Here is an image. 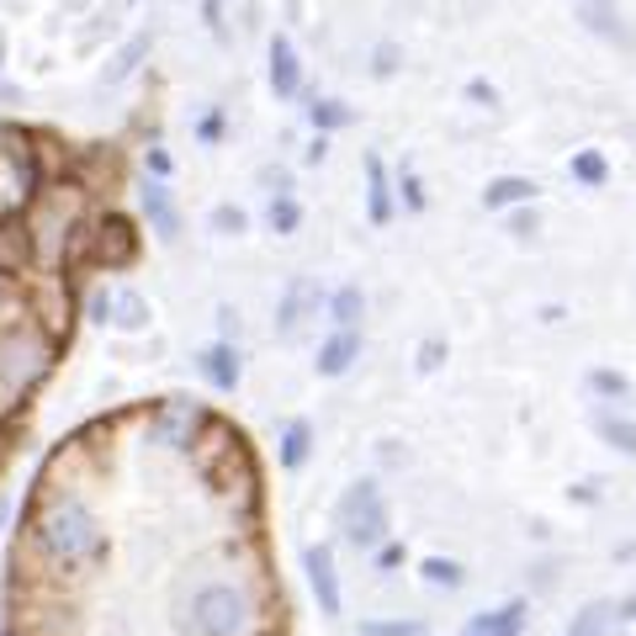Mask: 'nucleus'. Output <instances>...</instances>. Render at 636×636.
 <instances>
[{"instance_id": "obj_6", "label": "nucleus", "mask_w": 636, "mask_h": 636, "mask_svg": "<svg viewBox=\"0 0 636 636\" xmlns=\"http://www.w3.org/2000/svg\"><path fill=\"white\" fill-rule=\"evenodd\" d=\"M133 255H139V234L123 213H106L101 223H91V245H85L91 266H133Z\"/></svg>"}, {"instance_id": "obj_2", "label": "nucleus", "mask_w": 636, "mask_h": 636, "mask_svg": "<svg viewBox=\"0 0 636 636\" xmlns=\"http://www.w3.org/2000/svg\"><path fill=\"white\" fill-rule=\"evenodd\" d=\"M38 546L49 552L53 563H85L101 552V531L96 514L85 510L74 493H59L38 510Z\"/></svg>"}, {"instance_id": "obj_19", "label": "nucleus", "mask_w": 636, "mask_h": 636, "mask_svg": "<svg viewBox=\"0 0 636 636\" xmlns=\"http://www.w3.org/2000/svg\"><path fill=\"white\" fill-rule=\"evenodd\" d=\"M196 419H202V414H196L192 403H175L160 430H165V441H171V445H186V441H192V430H196Z\"/></svg>"}, {"instance_id": "obj_22", "label": "nucleus", "mask_w": 636, "mask_h": 636, "mask_svg": "<svg viewBox=\"0 0 636 636\" xmlns=\"http://www.w3.org/2000/svg\"><path fill=\"white\" fill-rule=\"evenodd\" d=\"M573 181H584V186H605V181H611V165H605V154H594V148L573 154Z\"/></svg>"}, {"instance_id": "obj_36", "label": "nucleus", "mask_w": 636, "mask_h": 636, "mask_svg": "<svg viewBox=\"0 0 636 636\" xmlns=\"http://www.w3.org/2000/svg\"><path fill=\"white\" fill-rule=\"evenodd\" d=\"M441 356H445V345H441V340H424V350H419V367L435 371V367H441Z\"/></svg>"}, {"instance_id": "obj_11", "label": "nucleus", "mask_w": 636, "mask_h": 636, "mask_svg": "<svg viewBox=\"0 0 636 636\" xmlns=\"http://www.w3.org/2000/svg\"><path fill=\"white\" fill-rule=\"evenodd\" d=\"M297 85H302V64H297V49L287 38H270V91L287 101L297 96Z\"/></svg>"}, {"instance_id": "obj_38", "label": "nucleus", "mask_w": 636, "mask_h": 636, "mask_svg": "<svg viewBox=\"0 0 636 636\" xmlns=\"http://www.w3.org/2000/svg\"><path fill=\"white\" fill-rule=\"evenodd\" d=\"M392 70H398V49L382 43V49H377V74H392Z\"/></svg>"}, {"instance_id": "obj_31", "label": "nucleus", "mask_w": 636, "mask_h": 636, "mask_svg": "<svg viewBox=\"0 0 636 636\" xmlns=\"http://www.w3.org/2000/svg\"><path fill=\"white\" fill-rule=\"evenodd\" d=\"M245 213H239V207H213V228H218V234H245Z\"/></svg>"}, {"instance_id": "obj_39", "label": "nucleus", "mask_w": 636, "mask_h": 636, "mask_svg": "<svg viewBox=\"0 0 636 636\" xmlns=\"http://www.w3.org/2000/svg\"><path fill=\"white\" fill-rule=\"evenodd\" d=\"M0 59H6V53H0Z\"/></svg>"}, {"instance_id": "obj_24", "label": "nucleus", "mask_w": 636, "mask_h": 636, "mask_svg": "<svg viewBox=\"0 0 636 636\" xmlns=\"http://www.w3.org/2000/svg\"><path fill=\"white\" fill-rule=\"evenodd\" d=\"M144 53H148V32H144V38H133V43H127V49L117 53V59H112V70H106V85L127 80V74L139 70V59H144Z\"/></svg>"}, {"instance_id": "obj_9", "label": "nucleus", "mask_w": 636, "mask_h": 636, "mask_svg": "<svg viewBox=\"0 0 636 636\" xmlns=\"http://www.w3.org/2000/svg\"><path fill=\"white\" fill-rule=\"evenodd\" d=\"M302 567H308V584H314V594H318V611H324V615H340V578H335V552H329V546H308Z\"/></svg>"}, {"instance_id": "obj_30", "label": "nucleus", "mask_w": 636, "mask_h": 636, "mask_svg": "<svg viewBox=\"0 0 636 636\" xmlns=\"http://www.w3.org/2000/svg\"><path fill=\"white\" fill-rule=\"evenodd\" d=\"M588 388L605 392V398H626V392H632V382H626L620 371H594V377H588Z\"/></svg>"}, {"instance_id": "obj_8", "label": "nucleus", "mask_w": 636, "mask_h": 636, "mask_svg": "<svg viewBox=\"0 0 636 636\" xmlns=\"http://www.w3.org/2000/svg\"><path fill=\"white\" fill-rule=\"evenodd\" d=\"M144 218H148V228L165 239V245H175L181 239V207H175V196H171V186L165 181H148L144 192Z\"/></svg>"}, {"instance_id": "obj_7", "label": "nucleus", "mask_w": 636, "mask_h": 636, "mask_svg": "<svg viewBox=\"0 0 636 636\" xmlns=\"http://www.w3.org/2000/svg\"><path fill=\"white\" fill-rule=\"evenodd\" d=\"M32 260H38V239H32L27 218L22 213L0 218V281H6V276H27Z\"/></svg>"}, {"instance_id": "obj_23", "label": "nucleus", "mask_w": 636, "mask_h": 636, "mask_svg": "<svg viewBox=\"0 0 636 636\" xmlns=\"http://www.w3.org/2000/svg\"><path fill=\"white\" fill-rule=\"evenodd\" d=\"M361 308H367V302H361V287H340V293H335V302H329V314H335V324H340V329H356Z\"/></svg>"}, {"instance_id": "obj_4", "label": "nucleus", "mask_w": 636, "mask_h": 636, "mask_svg": "<svg viewBox=\"0 0 636 636\" xmlns=\"http://www.w3.org/2000/svg\"><path fill=\"white\" fill-rule=\"evenodd\" d=\"M255 611L234 584H213L192 599V632L196 636H249Z\"/></svg>"}, {"instance_id": "obj_32", "label": "nucleus", "mask_w": 636, "mask_h": 636, "mask_svg": "<svg viewBox=\"0 0 636 636\" xmlns=\"http://www.w3.org/2000/svg\"><path fill=\"white\" fill-rule=\"evenodd\" d=\"M398 192H403V207H424V186H419V175L409 171V165H403V175H398Z\"/></svg>"}, {"instance_id": "obj_18", "label": "nucleus", "mask_w": 636, "mask_h": 636, "mask_svg": "<svg viewBox=\"0 0 636 636\" xmlns=\"http://www.w3.org/2000/svg\"><path fill=\"white\" fill-rule=\"evenodd\" d=\"M584 22L594 27L599 38H615V43H626V49H632V32H626V27L615 22V11L605 6V0H588V6H584Z\"/></svg>"}, {"instance_id": "obj_37", "label": "nucleus", "mask_w": 636, "mask_h": 636, "mask_svg": "<svg viewBox=\"0 0 636 636\" xmlns=\"http://www.w3.org/2000/svg\"><path fill=\"white\" fill-rule=\"evenodd\" d=\"M510 234L531 239V234H536V213H514V218H510Z\"/></svg>"}, {"instance_id": "obj_20", "label": "nucleus", "mask_w": 636, "mask_h": 636, "mask_svg": "<svg viewBox=\"0 0 636 636\" xmlns=\"http://www.w3.org/2000/svg\"><path fill=\"white\" fill-rule=\"evenodd\" d=\"M594 424H599V435H605L611 445H620L626 457H636V424H632V419H620V414H599Z\"/></svg>"}, {"instance_id": "obj_5", "label": "nucleus", "mask_w": 636, "mask_h": 636, "mask_svg": "<svg viewBox=\"0 0 636 636\" xmlns=\"http://www.w3.org/2000/svg\"><path fill=\"white\" fill-rule=\"evenodd\" d=\"M340 531L356 546H382V536H388V504H382L377 483H356L340 499Z\"/></svg>"}, {"instance_id": "obj_34", "label": "nucleus", "mask_w": 636, "mask_h": 636, "mask_svg": "<svg viewBox=\"0 0 636 636\" xmlns=\"http://www.w3.org/2000/svg\"><path fill=\"white\" fill-rule=\"evenodd\" d=\"M466 101H478V106H493V101H499V91H493L489 80H472V85H466Z\"/></svg>"}, {"instance_id": "obj_10", "label": "nucleus", "mask_w": 636, "mask_h": 636, "mask_svg": "<svg viewBox=\"0 0 636 636\" xmlns=\"http://www.w3.org/2000/svg\"><path fill=\"white\" fill-rule=\"evenodd\" d=\"M356 356H361V335L356 329H335L329 340L318 345V377H345Z\"/></svg>"}, {"instance_id": "obj_3", "label": "nucleus", "mask_w": 636, "mask_h": 636, "mask_svg": "<svg viewBox=\"0 0 636 636\" xmlns=\"http://www.w3.org/2000/svg\"><path fill=\"white\" fill-rule=\"evenodd\" d=\"M74 213H80V186H43V192L32 196V207H27L22 218H27V228H32L38 245H49L53 255H64L70 234L80 228Z\"/></svg>"}, {"instance_id": "obj_28", "label": "nucleus", "mask_w": 636, "mask_h": 636, "mask_svg": "<svg viewBox=\"0 0 636 636\" xmlns=\"http://www.w3.org/2000/svg\"><path fill=\"white\" fill-rule=\"evenodd\" d=\"M367 636H424V620H367Z\"/></svg>"}, {"instance_id": "obj_12", "label": "nucleus", "mask_w": 636, "mask_h": 636, "mask_svg": "<svg viewBox=\"0 0 636 636\" xmlns=\"http://www.w3.org/2000/svg\"><path fill=\"white\" fill-rule=\"evenodd\" d=\"M202 377H207L218 392H234L239 388V350H234L228 340L207 345V350H202Z\"/></svg>"}, {"instance_id": "obj_13", "label": "nucleus", "mask_w": 636, "mask_h": 636, "mask_svg": "<svg viewBox=\"0 0 636 636\" xmlns=\"http://www.w3.org/2000/svg\"><path fill=\"white\" fill-rule=\"evenodd\" d=\"M536 181L531 175H499V181H489V192H483V207L489 213H499V207H520V202H536Z\"/></svg>"}, {"instance_id": "obj_33", "label": "nucleus", "mask_w": 636, "mask_h": 636, "mask_svg": "<svg viewBox=\"0 0 636 636\" xmlns=\"http://www.w3.org/2000/svg\"><path fill=\"white\" fill-rule=\"evenodd\" d=\"M196 133H202V144H218V139H223V112H207Z\"/></svg>"}, {"instance_id": "obj_21", "label": "nucleus", "mask_w": 636, "mask_h": 636, "mask_svg": "<svg viewBox=\"0 0 636 636\" xmlns=\"http://www.w3.org/2000/svg\"><path fill=\"white\" fill-rule=\"evenodd\" d=\"M308 441H314V430H308L302 419H293V424H287V435H281V462L302 466V462H308Z\"/></svg>"}, {"instance_id": "obj_14", "label": "nucleus", "mask_w": 636, "mask_h": 636, "mask_svg": "<svg viewBox=\"0 0 636 636\" xmlns=\"http://www.w3.org/2000/svg\"><path fill=\"white\" fill-rule=\"evenodd\" d=\"M367 218L382 228L392 223V186H388V171H382V160L367 154Z\"/></svg>"}, {"instance_id": "obj_26", "label": "nucleus", "mask_w": 636, "mask_h": 636, "mask_svg": "<svg viewBox=\"0 0 636 636\" xmlns=\"http://www.w3.org/2000/svg\"><path fill=\"white\" fill-rule=\"evenodd\" d=\"M605 626H611V605H588V611L567 626V636H605Z\"/></svg>"}, {"instance_id": "obj_16", "label": "nucleus", "mask_w": 636, "mask_h": 636, "mask_svg": "<svg viewBox=\"0 0 636 636\" xmlns=\"http://www.w3.org/2000/svg\"><path fill=\"white\" fill-rule=\"evenodd\" d=\"M308 123L318 127V139H324V133H335V127H350L356 123V112H350V106H345V101H318L314 96V106H308Z\"/></svg>"}, {"instance_id": "obj_15", "label": "nucleus", "mask_w": 636, "mask_h": 636, "mask_svg": "<svg viewBox=\"0 0 636 636\" xmlns=\"http://www.w3.org/2000/svg\"><path fill=\"white\" fill-rule=\"evenodd\" d=\"M520 626H525V605H520V599H510L504 611L478 615V620H472L462 636H520Z\"/></svg>"}, {"instance_id": "obj_1", "label": "nucleus", "mask_w": 636, "mask_h": 636, "mask_svg": "<svg viewBox=\"0 0 636 636\" xmlns=\"http://www.w3.org/2000/svg\"><path fill=\"white\" fill-rule=\"evenodd\" d=\"M53 367V340L38 324H11L0 335V414L17 409Z\"/></svg>"}, {"instance_id": "obj_27", "label": "nucleus", "mask_w": 636, "mask_h": 636, "mask_svg": "<svg viewBox=\"0 0 636 636\" xmlns=\"http://www.w3.org/2000/svg\"><path fill=\"white\" fill-rule=\"evenodd\" d=\"M302 297H308V281H293V293H287V302H281V318H276V329H281V335H293V329H297Z\"/></svg>"}, {"instance_id": "obj_35", "label": "nucleus", "mask_w": 636, "mask_h": 636, "mask_svg": "<svg viewBox=\"0 0 636 636\" xmlns=\"http://www.w3.org/2000/svg\"><path fill=\"white\" fill-rule=\"evenodd\" d=\"M144 165L154 171V181H165V175H171V154H165V148H148Z\"/></svg>"}, {"instance_id": "obj_25", "label": "nucleus", "mask_w": 636, "mask_h": 636, "mask_svg": "<svg viewBox=\"0 0 636 636\" xmlns=\"http://www.w3.org/2000/svg\"><path fill=\"white\" fill-rule=\"evenodd\" d=\"M297 223H302V207H297L293 196H270V228H276V234H293Z\"/></svg>"}, {"instance_id": "obj_29", "label": "nucleus", "mask_w": 636, "mask_h": 636, "mask_svg": "<svg viewBox=\"0 0 636 636\" xmlns=\"http://www.w3.org/2000/svg\"><path fill=\"white\" fill-rule=\"evenodd\" d=\"M424 578H430V584H441V588H457V584H462V567L445 563V557H424Z\"/></svg>"}, {"instance_id": "obj_17", "label": "nucleus", "mask_w": 636, "mask_h": 636, "mask_svg": "<svg viewBox=\"0 0 636 636\" xmlns=\"http://www.w3.org/2000/svg\"><path fill=\"white\" fill-rule=\"evenodd\" d=\"M112 324H117V329H144L148 302L139 293H112Z\"/></svg>"}]
</instances>
